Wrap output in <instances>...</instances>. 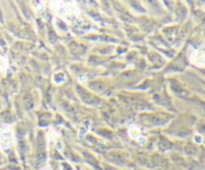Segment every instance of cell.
I'll list each match as a JSON object with an SVG mask.
<instances>
[{"label": "cell", "instance_id": "cell-1", "mask_svg": "<svg viewBox=\"0 0 205 170\" xmlns=\"http://www.w3.org/2000/svg\"><path fill=\"white\" fill-rule=\"evenodd\" d=\"M12 143V134L11 130L8 126L0 127V147L3 151L8 150Z\"/></svg>", "mask_w": 205, "mask_h": 170}, {"label": "cell", "instance_id": "cell-2", "mask_svg": "<svg viewBox=\"0 0 205 170\" xmlns=\"http://www.w3.org/2000/svg\"><path fill=\"white\" fill-rule=\"evenodd\" d=\"M191 61L197 66H205V49L196 50L191 56Z\"/></svg>", "mask_w": 205, "mask_h": 170}, {"label": "cell", "instance_id": "cell-3", "mask_svg": "<svg viewBox=\"0 0 205 170\" xmlns=\"http://www.w3.org/2000/svg\"><path fill=\"white\" fill-rule=\"evenodd\" d=\"M7 65V62H6V59L3 58L2 56H0V71L3 70Z\"/></svg>", "mask_w": 205, "mask_h": 170}, {"label": "cell", "instance_id": "cell-4", "mask_svg": "<svg viewBox=\"0 0 205 170\" xmlns=\"http://www.w3.org/2000/svg\"><path fill=\"white\" fill-rule=\"evenodd\" d=\"M194 140H195L196 143H201L202 142V136H200L199 134H196L194 136Z\"/></svg>", "mask_w": 205, "mask_h": 170}, {"label": "cell", "instance_id": "cell-5", "mask_svg": "<svg viewBox=\"0 0 205 170\" xmlns=\"http://www.w3.org/2000/svg\"><path fill=\"white\" fill-rule=\"evenodd\" d=\"M42 170H51V169H50V167H48V166H47V167H44V168L42 169Z\"/></svg>", "mask_w": 205, "mask_h": 170}]
</instances>
